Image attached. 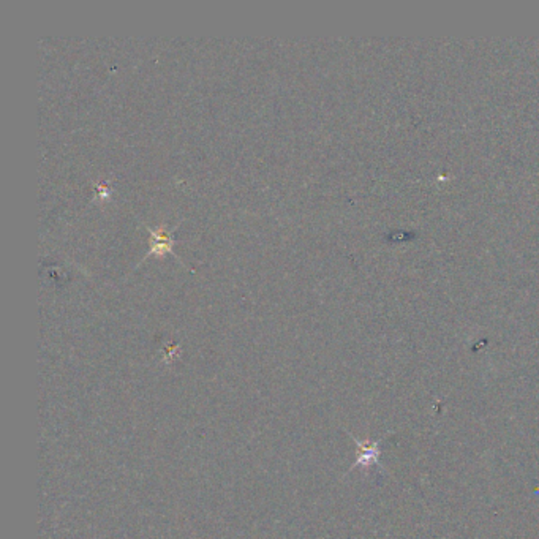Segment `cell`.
Returning a JSON list of instances; mask_svg holds the SVG:
<instances>
[{
    "label": "cell",
    "mask_w": 539,
    "mask_h": 539,
    "mask_svg": "<svg viewBox=\"0 0 539 539\" xmlns=\"http://www.w3.org/2000/svg\"><path fill=\"white\" fill-rule=\"evenodd\" d=\"M350 436L353 438V441H355L356 445H357L359 455H357V459H356L355 464L350 467L348 473L355 470V468H357V467L369 468L372 465H376V467L383 468L381 464H380V454H381L380 443L384 440V436H383V438H380V440H375V441H361V440H357L356 436H353V435H350Z\"/></svg>",
    "instance_id": "obj_1"
}]
</instances>
